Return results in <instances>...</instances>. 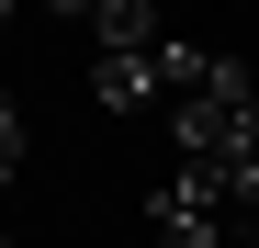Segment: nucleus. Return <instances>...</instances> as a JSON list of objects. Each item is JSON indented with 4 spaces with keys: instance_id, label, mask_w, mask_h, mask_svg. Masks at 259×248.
<instances>
[{
    "instance_id": "1",
    "label": "nucleus",
    "mask_w": 259,
    "mask_h": 248,
    "mask_svg": "<svg viewBox=\"0 0 259 248\" xmlns=\"http://www.w3.org/2000/svg\"><path fill=\"white\" fill-rule=\"evenodd\" d=\"M169 136H181V158H259V68H214V91L169 113Z\"/></svg>"
},
{
    "instance_id": "2",
    "label": "nucleus",
    "mask_w": 259,
    "mask_h": 248,
    "mask_svg": "<svg viewBox=\"0 0 259 248\" xmlns=\"http://www.w3.org/2000/svg\"><path fill=\"white\" fill-rule=\"evenodd\" d=\"M147 248H226V215L169 181V192H147Z\"/></svg>"
},
{
    "instance_id": "3",
    "label": "nucleus",
    "mask_w": 259,
    "mask_h": 248,
    "mask_svg": "<svg viewBox=\"0 0 259 248\" xmlns=\"http://www.w3.org/2000/svg\"><path fill=\"white\" fill-rule=\"evenodd\" d=\"M68 23H91V34H102V57H147V46H169V23L147 12V0H79Z\"/></svg>"
},
{
    "instance_id": "4",
    "label": "nucleus",
    "mask_w": 259,
    "mask_h": 248,
    "mask_svg": "<svg viewBox=\"0 0 259 248\" xmlns=\"http://www.w3.org/2000/svg\"><path fill=\"white\" fill-rule=\"evenodd\" d=\"M91 91H102V113H147V102H169L158 46H147V57H91Z\"/></svg>"
},
{
    "instance_id": "5",
    "label": "nucleus",
    "mask_w": 259,
    "mask_h": 248,
    "mask_svg": "<svg viewBox=\"0 0 259 248\" xmlns=\"http://www.w3.org/2000/svg\"><path fill=\"white\" fill-rule=\"evenodd\" d=\"M12 170H23V102L0 91V192H12Z\"/></svg>"
},
{
    "instance_id": "6",
    "label": "nucleus",
    "mask_w": 259,
    "mask_h": 248,
    "mask_svg": "<svg viewBox=\"0 0 259 248\" xmlns=\"http://www.w3.org/2000/svg\"><path fill=\"white\" fill-rule=\"evenodd\" d=\"M0 248H23V237H0Z\"/></svg>"
}]
</instances>
